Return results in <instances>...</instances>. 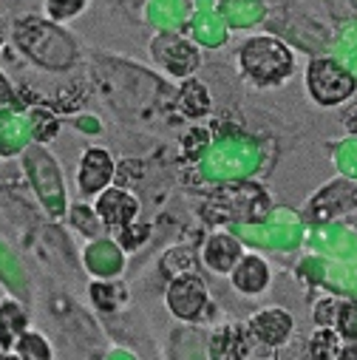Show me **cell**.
I'll return each mask as SVG.
<instances>
[{
	"mask_svg": "<svg viewBox=\"0 0 357 360\" xmlns=\"http://www.w3.org/2000/svg\"><path fill=\"white\" fill-rule=\"evenodd\" d=\"M238 63H241L244 74L261 88L278 85L281 79H287L292 74V51L275 37L247 40L238 51Z\"/></svg>",
	"mask_w": 357,
	"mask_h": 360,
	"instance_id": "1",
	"label": "cell"
},
{
	"mask_svg": "<svg viewBox=\"0 0 357 360\" xmlns=\"http://www.w3.org/2000/svg\"><path fill=\"white\" fill-rule=\"evenodd\" d=\"M306 88L320 105H337L354 91V77L332 60H315L306 68Z\"/></svg>",
	"mask_w": 357,
	"mask_h": 360,
	"instance_id": "2",
	"label": "cell"
},
{
	"mask_svg": "<svg viewBox=\"0 0 357 360\" xmlns=\"http://www.w3.org/2000/svg\"><path fill=\"white\" fill-rule=\"evenodd\" d=\"M114 179V159L105 148H88L79 162L77 182L82 196H100Z\"/></svg>",
	"mask_w": 357,
	"mask_h": 360,
	"instance_id": "3",
	"label": "cell"
},
{
	"mask_svg": "<svg viewBox=\"0 0 357 360\" xmlns=\"http://www.w3.org/2000/svg\"><path fill=\"white\" fill-rule=\"evenodd\" d=\"M205 301H207V290L199 276H182L167 290V304L178 318H196Z\"/></svg>",
	"mask_w": 357,
	"mask_h": 360,
	"instance_id": "4",
	"label": "cell"
},
{
	"mask_svg": "<svg viewBox=\"0 0 357 360\" xmlns=\"http://www.w3.org/2000/svg\"><path fill=\"white\" fill-rule=\"evenodd\" d=\"M94 210H97V216H100L108 227H125V224L136 216L139 205H136V199H134L131 193L111 188V191H103V193H100Z\"/></svg>",
	"mask_w": 357,
	"mask_h": 360,
	"instance_id": "5",
	"label": "cell"
},
{
	"mask_svg": "<svg viewBox=\"0 0 357 360\" xmlns=\"http://www.w3.org/2000/svg\"><path fill=\"white\" fill-rule=\"evenodd\" d=\"M266 281H270V266H266L258 255H244L235 269H233V284L235 290L247 292V295H255L266 287Z\"/></svg>",
	"mask_w": 357,
	"mask_h": 360,
	"instance_id": "6",
	"label": "cell"
},
{
	"mask_svg": "<svg viewBox=\"0 0 357 360\" xmlns=\"http://www.w3.org/2000/svg\"><path fill=\"white\" fill-rule=\"evenodd\" d=\"M205 258L216 273H233L235 264L241 261V247L230 236H213L210 244H207Z\"/></svg>",
	"mask_w": 357,
	"mask_h": 360,
	"instance_id": "7",
	"label": "cell"
},
{
	"mask_svg": "<svg viewBox=\"0 0 357 360\" xmlns=\"http://www.w3.org/2000/svg\"><path fill=\"white\" fill-rule=\"evenodd\" d=\"M290 326H292L290 315H287V312H278V309L261 312V315L252 321V329H255L258 338L266 340V343H281V340L290 335Z\"/></svg>",
	"mask_w": 357,
	"mask_h": 360,
	"instance_id": "8",
	"label": "cell"
},
{
	"mask_svg": "<svg viewBox=\"0 0 357 360\" xmlns=\"http://www.w3.org/2000/svg\"><path fill=\"white\" fill-rule=\"evenodd\" d=\"M18 354L20 360H48V346L40 335H23L18 340Z\"/></svg>",
	"mask_w": 357,
	"mask_h": 360,
	"instance_id": "9",
	"label": "cell"
},
{
	"mask_svg": "<svg viewBox=\"0 0 357 360\" xmlns=\"http://www.w3.org/2000/svg\"><path fill=\"white\" fill-rule=\"evenodd\" d=\"M85 4H88V0H46V12H48L51 20L60 23V20H68L77 12H82Z\"/></svg>",
	"mask_w": 357,
	"mask_h": 360,
	"instance_id": "10",
	"label": "cell"
},
{
	"mask_svg": "<svg viewBox=\"0 0 357 360\" xmlns=\"http://www.w3.org/2000/svg\"><path fill=\"white\" fill-rule=\"evenodd\" d=\"M0 360H9V357H0Z\"/></svg>",
	"mask_w": 357,
	"mask_h": 360,
	"instance_id": "11",
	"label": "cell"
}]
</instances>
